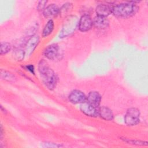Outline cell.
Returning a JSON list of instances; mask_svg holds the SVG:
<instances>
[{
    "instance_id": "1",
    "label": "cell",
    "mask_w": 148,
    "mask_h": 148,
    "mask_svg": "<svg viewBox=\"0 0 148 148\" xmlns=\"http://www.w3.org/2000/svg\"><path fill=\"white\" fill-rule=\"evenodd\" d=\"M38 72L45 87L49 90H53L56 87L58 77L54 71L45 60L42 59L39 61Z\"/></svg>"
},
{
    "instance_id": "2",
    "label": "cell",
    "mask_w": 148,
    "mask_h": 148,
    "mask_svg": "<svg viewBox=\"0 0 148 148\" xmlns=\"http://www.w3.org/2000/svg\"><path fill=\"white\" fill-rule=\"evenodd\" d=\"M139 6L136 2L120 3L113 6L112 14L117 18H127L134 16L138 11Z\"/></svg>"
},
{
    "instance_id": "3",
    "label": "cell",
    "mask_w": 148,
    "mask_h": 148,
    "mask_svg": "<svg viewBox=\"0 0 148 148\" xmlns=\"http://www.w3.org/2000/svg\"><path fill=\"white\" fill-rule=\"evenodd\" d=\"M78 18L74 15L67 16L59 34L60 38H65L72 35L78 26Z\"/></svg>"
},
{
    "instance_id": "4",
    "label": "cell",
    "mask_w": 148,
    "mask_h": 148,
    "mask_svg": "<svg viewBox=\"0 0 148 148\" xmlns=\"http://www.w3.org/2000/svg\"><path fill=\"white\" fill-rule=\"evenodd\" d=\"M140 112L136 108H128L124 115V121L128 126H134L140 122Z\"/></svg>"
},
{
    "instance_id": "5",
    "label": "cell",
    "mask_w": 148,
    "mask_h": 148,
    "mask_svg": "<svg viewBox=\"0 0 148 148\" xmlns=\"http://www.w3.org/2000/svg\"><path fill=\"white\" fill-rule=\"evenodd\" d=\"M93 26L92 19L88 14H83L79 20L77 28L81 32H85L90 31Z\"/></svg>"
},
{
    "instance_id": "6",
    "label": "cell",
    "mask_w": 148,
    "mask_h": 148,
    "mask_svg": "<svg viewBox=\"0 0 148 148\" xmlns=\"http://www.w3.org/2000/svg\"><path fill=\"white\" fill-rule=\"evenodd\" d=\"M43 55L48 60H56L60 56L58 45L56 43H53L47 46L43 51Z\"/></svg>"
},
{
    "instance_id": "7",
    "label": "cell",
    "mask_w": 148,
    "mask_h": 148,
    "mask_svg": "<svg viewBox=\"0 0 148 148\" xmlns=\"http://www.w3.org/2000/svg\"><path fill=\"white\" fill-rule=\"evenodd\" d=\"M40 41L39 35L35 34L29 38L25 46V57H29L34 51L36 47L38 46Z\"/></svg>"
},
{
    "instance_id": "8",
    "label": "cell",
    "mask_w": 148,
    "mask_h": 148,
    "mask_svg": "<svg viewBox=\"0 0 148 148\" xmlns=\"http://www.w3.org/2000/svg\"><path fill=\"white\" fill-rule=\"evenodd\" d=\"M68 99L73 104H81L86 101L87 96L80 90H73L69 93Z\"/></svg>"
},
{
    "instance_id": "9",
    "label": "cell",
    "mask_w": 148,
    "mask_h": 148,
    "mask_svg": "<svg viewBox=\"0 0 148 148\" xmlns=\"http://www.w3.org/2000/svg\"><path fill=\"white\" fill-rule=\"evenodd\" d=\"M79 109L86 116L90 117H97L98 115V108H97L87 101L80 104Z\"/></svg>"
},
{
    "instance_id": "10",
    "label": "cell",
    "mask_w": 148,
    "mask_h": 148,
    "mask_svg": "<svg viewBox=\"0 0 148 148\" xmlns=\"http://www.w3.org/2000/svg\"><path fill=\"white\" fill-rule=\"evenodd\" d=\"M113 5L108 3H101L97 5L95 8L97 16L107 17L110 14H112Z\"/></svg>"
},
{
    "instance_id": "11",
    "label": "cell",
    "mask_w": 148,
    "mask_h": 148,
    "mask_svg": "<svg viewBox=\"0 0 148 148\" xmlns=\"http://www.w3.org/2000/svg\"><path fill=\"white\" fill-rule=\"evenodd\" d=\"M101 99L102 97L99 92L97 91H91L88 94L86 101L93 106L99 108Z\"/></svg>"
},
{
    "instance_id": "12",
    "label": "cell",
    "mask_w": 148,
    "mask_h": 148,
    "mask_svg": "<svg viewBox=\"0 0 148 148\" xmlns=\"http://www.w3.org/2000/svg\"><path fill=\"white\" fill-rule=\"evenodd\" d=\"M93 26L98 29H105L109 26V20L107 17L96 16L92 19Z\"/></svg>"
},
{
    "instance_id": "13",
    "label": "cell",
    "mask_w": 148,
    "mask_h": 148,
    "mask_svg": "<svg viewBox=\"0 0 148 148\" xmlns=\"http://www.w3.org/2000/svg\"><path fill=\"white\" fill-rule=\"evenodd\" d=\"M45 18H51L60 14V8L55 3L48 5L42 13Z\"/></svg>"
},
{
    "instance_id": "14",
    "label": "cell",
    "mask_w": 148,
    "mask_h": 148,
    "mask_svg": "<svg viewBox=\"0 0 148 148\" xmlns=\"http://www.w3.org/2000/svg\"><path fill=\"white\" fill-rule=\"evenodd\" d=\"M99 116L105 121H112L114 119V114L112 110L107 106H102L98 108Z\"/></svg>"
},
{
    "instance_id": "15",
    "label": "cell",
    "mask_w": 148,
    "mask_h": 148,
    "mask_svg": "<svg viewBox=\"0 0 148 148\" xmlns=\"http://www.w3.org/2000/svg\"><path fill=\"white\" fill-rule=\"evenodd\" d=\"M54 28V22L52 19H50L47 21L45 24L42 33V36L43 38H46L49 36L53 31Z\"/></svg>"
},
{
    "instance_id": "16",
    "label": "cell",
    "mask_w": 148,
    "mask_h": 148,
    "mask_svg": "<svg viewBox=\"0 0 148 148\" xmlns=\"http://www.w3.org/2000/svg\"><path fill=\"white\" fill-rule=\"evenodd\" d=\"M13 56L14 58L17 61H23L25 57V53L24 49H23L21 47H16L13 51Z\"/></svg>"
},
{
    "instance_id": "17",
    "label": "cell",
    "mask_w": 148,
    "mask_h": 148,
    "mask_svg": "<svg viewBox=\"0 0 148 148\" xmlns=\"http://www.w3.org/2000/svg\"><path fill=\"white\" fill-rule=\"evenodd\" d=\"M1 77L3 80L9 82H14L16 80V77L13 73L5 70H1Z\"/></svg>"
},
{
    "instance_id": "18",
    "label": "cell",
    "mask_w": 148,
    "mask_h": 148,
    "mask_svg": "<svg viewBox=\"0 0 148 148\" xmlns=\"http://www.w3.org/2000/svg\"><path fill=\"white\" fill-rule=\"evenodd\" d=\"M73 8V4L71 2H66L60 8V15L65 16L68 13H70Z\"/></svg>"
},
{
    "instance_id": "19",
    "label": "cell",
    "mask_w": 148,
    "mask_h": 148,
    "mask_svg": "<svg viewBox=\"0 0 148 148\" xmlns=\"http://www.w3.org/2000/svg\"><path fill=\"white\" fill-rule=\"evenodd\" d=\"M0 54L1 56L8 53L12 49V45L7 42H2L0 46Z\"/></svg>"
},
{
    "instance_id": "20",
    "label": "cell",
    "mask_w": 148,
    "mask_h": 148,
    "mask_svg": "<svg viewBox=\"0 0 148 148\" xmlns=\"http://www.w3.org/2000/svg\"><path fill=\"white\" fill-rule=\"evenodd\" d=\"M41 146L43 147H49V148H55V147H61L63 146L62 145H60L58 143L45 142L41 143Z\"/></svg>"
},
{
    "instance_id": "21",
    "label": "cell",
    "mask_w": 148,
    "mask_h": 148,
    "mask_svg": "<svg viewBox=\"0 0 148 148\" xmlns=\"http://www.w3.org/2000/svg\"><path fill=\"white\" fill-rule=\"evenodd\" d=\"M124 141L128 143L129 144H133L136 145H141V146H147V142H144L141 140H130L129 139H124Z\"/></svg>"
},
{
    "instance_id": "22",
    "label": "cell",
    "mask_w": 148,
    "mask_h": 148,
    "mask_svg": "<svg viewBox=\"0 0 148 148\" xmlns=\"http://www.w3.org/2000/svg\"><path fill=\"white\" fill-rule=\"evenodd\" d=\"M47 3V1H39L37 5V6H36L37 10L39 12L43 13L45 9L47 6H46Z\"/></svg>"
},
{
    "instance_id": "23",
    "label": "cell",
    "mask_w": 148,
    "mask_h": 148,
    "mask_svg": "<svg viewBox=\"0 0 148 148\" xmlns=\"http://www.w3.org/2000/svg\"><path fill=\"white\" fill-rule=\"evenodd\" d=\"M24 68L30 73L35 75V68L32 64H27L24 66Z\"/></svg>"
},
{
    "instance_id": "24",
    "label": "cell",
    "mask_w": 148,
    "mask_h": 148,
    "mask_svg": "<svg viewBox=\"0 0 148 148\" xmlns=\"http://www.w3.org/2000/svg\"><path fill=\"white\" fill-rule=\"evenodd\" d=\"M1 110H2V112H3L4 113H7V111H6V110L5 109V108H3V106L1 105Z\"/></svg>"
}]
</instances>
